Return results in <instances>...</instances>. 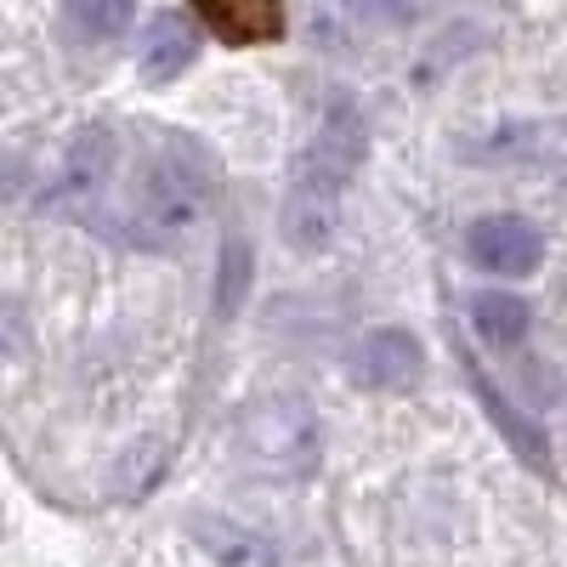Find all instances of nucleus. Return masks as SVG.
I'll return each instance as SVG.
<instances>
[{
  "label": "nucleus",
  "instance_id": "4",
  "mask_svg": "<svg viewBox=\"0 0 567 567\" xmlns=\"http://www.w3.org/2000/svg\"><path fill=\"white\" fill-rule=\"evenodd\" d=\"M465 256L494 278H528L545 261V233L528 216H483L465 227Z\"/></svg>",
  "mask_w": 567,
  "mask_h": 567
},
{
  "label": "nucleus",
  "instance_id": "10",
  "mask_svg": "<svg viewBox=\"0 0 567 567\" xmlns=\"http://www.w3.org/2000/svg\"><path fill=\"white\" fill-rule=\"evenodd\" d=\"M528 323H534V312H528L523 296H511V290H477L471 296V329H477L488 347H516L528 336Z\"/></svg>",
  "mask_w": 567,
  "mask_h": 567
},
{
  "label": "nucleus",
  "instance_id": "11",
  "mask_svg": "<svg viewBox=\"0 0 567 567\" xmlns=\"http://www.w3.org/2000/svg\"><path fill=\"white\" fill-rule=\"evenodd\" d=\"M465 374H471V386H477V398L488 403V414L499 420V432L511 437V449L523 454V460H528L534 471H550V449H545V432H539V425L516 414V409H511V403H505V398L494 392V381H488V374H483L477 363H471V358H465Z\"/></svg>",
  "mask_w": 567,
  "mask_h": 567
},
{
  "label": "nucleus",
  "instance_id": "9",
  "mask_svg": "<svg viewBox=\"0 0 567 567\" xmlns=\"http://www.w3.org/2000/svg\"><path fill=\"white\" fill-rule=\"evenodd\" d=\"M194 539L205 545V556H210L216 567H278V550H272L261 534L227 523V516H199Z\"/></svg>",
  "mask_w": 567,
  "mask_h": 567
},
{
  "label": "nucleus",
  "instance_id": "13",
  "mask_svg": "<svg viewBox=\"0 0 567 567\" xmlns=\"http://www.w3.org/2000/svg\"><path fill=\"white\" fill-rule=\"evenodd\" d=\"M341 7L358 18V23H374V29H403L420 18L425 0H341Z\"/></svg>",
  "mask_w": 567,
  "mask_h": 567
},
{
  "label": "nucleus",
  "instance_id": "12",
  "mask_svg": "<svg viewBox=\"0 0 567 567\" xmlns=\"http://www.w3.org/2000/svg\"><path fill=\"white\" fill-rule=\"evenodd\" d=\"M136 0H63V29L80 45H109L131 29Z\"/></svg>",
  "mask_w": 567,
  "mask_h": 567
},
{
  "label": "nucleus",
  "instance_id": "2",
  "mask_svg": "<svg viewBox=\"0 0 567 567\" xmlns=\"http://www.w3.org/2000/svg\"><path fill=\"white\" fill-rule=\"evenodd\" d=\"M245 443H250V454L267 471H278V477H301V471H312V460H318V420H312L307 403L278 398V403L250 414Z\"/></svg>",
  "mask_w": 567,
  "mask_h": 567
},
{
  "label": "nucleus",
  "instance_id": "6",
  "mask_svg": "<svg viewBox=\"0 0 567 567\" xmlns=\"http://www.w3.org/2000/svg\"><path fill=\"white\" fill-rule=\"evenodd\" d=\"M109 171H114V131H109V125L80 131V136H74V148L63 154L58 182L45 187V205H74V210H85L91 199L103 194Z\"/></svg>",
  "mask_w": 567,
  "mask_h": 567
},
{
  "label": "nucleus",
  "instance_id": "3",
  "mask_svg": "<svg viewBox=\"0 0 567 567\" xmlns=\"http://www.w3.org/2000/svg\"><path fill=\"white\" fill-rule=\"evenodd\" d=\"M194 221H199V187H194V176H187L182 165H171V159H159L148 171V182L136 187V210H131L136 239L165 245V239H176V233H187Z\"/></svg>",
  "mask_w": 567,
  "mask_h": 567
},
{
  "label": "nucleus",
  "instance_id": "14",
  "mask_svg": "<svg viewBox=\"0 0 567 567\" xmlns=\"http://www.w3.org/2000/svg\"><path fill=\"white\" fill-rule=\"evenodd\" d=\"M18 341H23V323H18V312H7V307H0V358H7Z\"/></svg>",
  "mask_w": 567,
  "mask_h": 567
},
{
  "label": "nucleus",
  "instance_id": "7",
  "mask_svg": "<svg viewBox=\"0 0 567 567\" xmlns=\"http://www.w3.org/2000/svg\"><path fill=\"white\" fill-rule=\"evenodd\" d=\"M221 45H272L284 34V0H187Z\"/></svg>",
  "mask_w": 567,
  "mask_h": 567
},
{
  "label": "nucleus",
  "instance_id": "8",
  "mask_svg": "<svg viewBox=\"0 0 567 567\" xmlns=\"http://www.w3.org/2000/svg\"><path fill=\"white\" fill-rule=\"evenodd\" d=\"M194 58H199V29H194V18L171 12V7L154 12L148 29H142V74H148L154 85H165V80H176Z\"/></svg>",
  "mask_w": 567,
  "mask_h": 567
},
{
  "label": "nucleus",
  "instance_id": "5",
  "mask_svg": "<svg viewBox=\"0 0 567 567\" xmlns=\"http://www.w3.org/2000/svg\"><path fill=\"white\" fill-rule=\"evenodd\" d=\"M420 369H425V352H420V341L409 336V329H374V336H363L358 352H352V381H363L374 392L414 386Z\"/></svg>",
  "mask_w": 567,
  "mask_h": 567
},
{
  "label": "nucleus",
  "instance_id": "1",
  "mask_svg": "<svg viewBox=\"0 0 567 567\" xmlns=\"http://www.w3.org/2000/svg\"><path fill=\"white\" fill-rule=\"evenodd\" d=\"M369 154V125L358 114L352 97H336L323 114V125L312 131V142L301 148L296 171H290V199H284V239L296 250H323L336 233V210L347 182L358 176Z\"/></svg>",
  "mask_w": 567,
  "mask_h": 567
}]
</instances>
